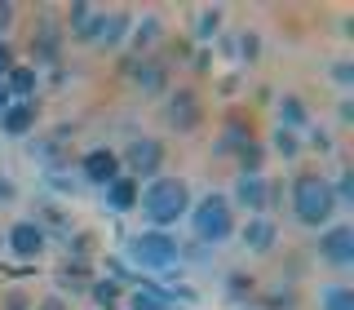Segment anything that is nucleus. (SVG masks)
Wrapping results in <instances>:
<instances>
[{"instance_id": "e433bc0d", "label": "nucleus", "mask_w": 354, "mask_h": 310, "mask_svg": "<svg viewBox=\"0 0 354 310\" xmlns=\"http://www.w3.org/2000/svg\"><path fill=\"white\" fill-rule=\"evenodd\" d=\"M31 310H75V302H71V297H62V293H40Z\"/></svg>"}, {"instance_id": "f03ea898", "label": "nucleus", "mask_w": 354, "mask_h": 310, "mask_svg": "<svg viewBox=\"0 0 354 310\" xmlns=\"http://www.w3.org/2000/svg\"><path fill=\"white\" fill-rule=\"evenodd\" d=\"M288 208H292V221L306 226V230H324L341 217L332 182H328V173H319V169L292 173V182H288Z\"/></svg>"}, {"instance_id": "ea45409f", "label": "nucleus", "mask_w": 354, "mask_h": 310, "mask_svg": "<svg viewBox=\"0 0 354 310\" xmlns=\"http://www.w3.org/2000/svg\"><path fill=\"white\" fill-rule=\"evenodd\" d=\"M14 62H18V53H14V44L9 40H0V80H5L9 71H14Z\"/></svg>"}, {"instance_id": "4be33fe9", "label": "nucleus", "mask_w": 354, "mask_h": 310, "mask_svg": "<svg viewBox=\"0 0 354 310\" xmlns=\"http://www.w3.org/2000/svg\"><path fill=\"white\" fill-rule=\"evenodd\" d=\"M129 31H133V14H129V9H106L102 36H97V44H93V49H106V53H115L120 44L129 40Z\"/></svg>"}, {"instance_id": "79ce46f5", "label": "nucleus", "mask_w": 354, "mask_h": 310, "mask_svg": "<svg viewBox=\"0 0 354 310\" xmlns=\"http://www.w3.org/2000/svg\"><path fill=\"white\" fill-rule=\"evenodd\" d=\"M9 102H14V93H9V89H5V80H0V111H5Z\"/></svg>"}, {"instance_id": "7c9ffc66", "label": "nucleus", "mask_w": 354, "mask_h": 310, "mask_svg": "<svg viewBox=\"0 0 354 310\" xmlns=\"http://www.w3.org/2000/svg\"><path fill=\"white\" fill-rule=\"evenodd\" d=\"M93 248H97L93 230H71V235H66V257H71V262H88Z\"/></svg>"}, {"instance_id": "2f4dec72", "label": "nucleus", "mask_w": 354, "mask_h": 310, "mask_svg": "<svg viewBox=\"0 0 354 310\" xmlns=\"http://www.w3.org/2000/svg\"><path fill=\"white\" fill-rule=\"evenodd\" d=\"M301 142H306V151H315V155H332V151H337V138H332L324 125H310L301 133Z\"/></svg>"}, {"instance_id": "39448f33", "label": "nucleus", "mask_w": 354, "mask_h": 310, "mask_svg": "<svg viewBox=\"0 0 354 310\" xmlns=\"http://www.w3.org/2000/svg\"><path fill=\"white\" fill-rule=\"evenodd\" d=\"M315 257H319V266H328V271H341L346 275L350 266H354V226L350 221H332V226H324V230H315Z\"/></svg>"}, {"instance_id": "f257e3e1", "label": "nucleus", "mask_w": 354, "mask_h": 310, "mask_svg": "<svg viewBox=\"0 0 354 310\" xmlns=\"http://www.w3.org/2000/svg\"><path fill=\"white\" fill-rule=\"evenodd\" d=\"M191 204H195V191L177 173H160L151 182H142V191H138V213L151 230H173L177 221H186Z\"/></svg>"}, {"instance_id": "5701e85b", "label": "nucleus", "mask_w": 354, "mask_h": 310, "mask_svg": "<svg viewBox=\"0 0 354 310\" xmlns=\"http://www.w3.org/2000/svg\"><path fill=\"white\" fill-rule=\"evenodd\" d=\"M88 302H93V310H124V297H129V288L124 284H115V280H106V275H93V284H88Z\"/></svg>"}, {"instance_id": "a211bd4d", "label": "nucleus", "mask_w": 354, "mask_h": 310, "mask_svg": "<svg viewBox=\"0 0 354 310\" xmlns=\"http://www.w3.org/2000/svg\"><path fill=\"white\" fill-rule=\"evenodd\" d=\"M164 40V18L160 14H142V18H133V31H129V49L133 53H142V58H151V49Z\"/></svg>"}, {"instance_id": "37998d69", "label": "nucleus", "mask_w": 354, "mask_h": 310, "mask_svg": "<svg viewBox=\"0 0 354 310\" xmlns=\"http://www.w3.org/2000/svg\"><path fill=\"white\" fill-rule=\"evenodd\" d=\"M0 253H5V235H0Z\"/></svg>"}, {"instance_id": "20e7f679", "label": "nucleus", "mask_w": 354, "mask_h": 310, "mask_svg": "<svg viewBox=\"0 0 354 310\" xmlns=\"http://www.w3.org/2000/svg\"><path fill=\"white\" fill-rule=\"evenodd\" d=\"M186 221H191V239L199 244V248H208V253L221 248V244H230V239H235V226H239V217H235V208H230L226 191L199 195L191 204V213H186Z\"/></svg>"}, {"instance_id": "cd10ccee", "label": "nucleus", "mask_w": 354, "mask_h": 310, "mask_svg": "<svg viewBox=\"0 0 354 310\" xmlns=\"http://www.w3.org/2000/svg\"><path fill=\"white\" fill-rule=\"evenodd\" d=\"M230 302H252V293H257V275L248 271H226V280H221Z\"/></svg>"}, {"instance_id": "dca6fc26", "label": "nucleus", "mask_w": 354, "mask_h": 310, "mask_svg": "<svg viewBox=\"0 0 354 310\" xmlns=\"http://www.w3.org/2000/svg\"><path fill=\"white\" fill-rule=\"evenodd\" d=\"M274 125L292 129V133H306L310 125H315V111H310V102L301 93H279L274 98Z\"/></svg>"}, {"instance_id": "473e14b6", "label": "nucleus", "mask_w": 354, "mask_h": 310, "mask_svg": "<svg viewBox=\"0 0 354 310\" xmlns=\"http://www.w3.org/2000/svg\"><path fill=\"white\" fill-rule=\"evenodd\" d=\"M332 182V195H337V208L346 213V208H354V173L350 169H341L337 177H328Z\"/></svg>"}, {"instance_id": "c85d7f7f", "label": "nucleus", "mask_w": 354, "mask_h": 310, "mask_svg": "<svg viewBox=\"0 0 354 310\" xmlns=\"http://www.w3.org/2000/svg\"><path fill=\"white\" fill-rule=\"evenodd\" d=\"M124 310H177V306L169 302V297H160L155 288H129Z\"/></svg>"}, {"instance_id": "a19ab883", "label": "nucleus", "mask_w": 354, "mask_h": 310, "mask_svg": "<svg viewBox=\"0 0 354 310\" xmlns=\"http://www.w3.org/2000/svg\"><path fill=\"white\" fill-rule=\"evenodd\" d=\"M208 62H213V49H199V53H195V71H199V75H208V71H213Z\"/></svg>"}, {"instance_id": "7ed1b4c3", "label": "nucleus", "mask_w": 354, "mask_h": 310, "mask_svg": "<svg viewBox=\"0 0 354 310\" xmlns=\"http://www.w3.org/2000/svg\"><path fill=\"white\" fill-rule=\"evenodd\" d=\"M124 266L133 275H164L173 266H182V239L173 230H133L124 239Z\"/></svg>"}, {"instance_id": "4468645a", "label": "nucleus", "mask_w": 354, "mask_h": 310, "mask_svg": "<svg viewBox=\"0 0 354 310\" xmlns=\"http://www.w3.org/2000/svg\"><path fill=\"white\" fill-rule=\"evenodd\" d=\"M226 36V9L221 5H199L191 14V40L195 49H213V44Z\"/></svg>"}, {"instance_id": "b1692460", "label": "nucleus", "mask_w": 354, "mask_h": 310, "mask_svg": "<svg viewBox=\"0 0 354 310\" xmlns=\"http://www.w3.org/2000/svg\"><path fill=\"white\" fill-rule=\"evenodd\" d=\"M5 89L14 93V102H36V89H40V66H22V62H14V71L5 75Z\"/></svg>"}, {"instance_id": "c756f323", "label": "nucleus", "mask_w": 354, "mask_h": 310, "mask_svg": "<svg viewBox=\"0 0 354 310\" xmlns=\"http://www.w3.org/2000/svg\"><path fill=\"white\" fill-rule=\"evenodd\" d=\"M235 164H239V177H261V173H266V147L252 138L248 147L235 155Z\"/></svg>"}, {"instance_id": "ddd939ff", "label": "nucleus", "mask_w": 354, "mask_h": 310, "mask_svg": "<svg viewBox=\"0 0 354 310\" xmlns=\"http://www.w3.org/2000/svg\"><path fill=\"white\" fill-rule=\"evenodd\" d=\"M102 22H106V9H97V5H71V9H66V36H71V44H97Z\"/></svg>"}, {"instance_id": "72a5a7b5", "label": "nucleus", "mask_w": 354, "mask_h": 310, "mask_svg": "<svg viewBox=\"0 0 354 310\" xmlns=\"http://www.w3.org/2000/svg\"><path fill=\"white\" fill-rule=\"evenodd\" d=\"M328 80L341 89V93H354V58H337L328 66Z\"/></svg>"}, {"instance_id": "f3484780", "label": "nucleus", "mask_w": 354, "mask_h": 310, "mask_svg": "<svg viewBox=\"0 0 354 310\" xmlns=\"http://www.w3.org/2000/svg\"><path fill=\"white\" fill-rule=\"evenodd\" d=\"M31 221H36V226L44 230V235H71V230H75V221H71V213H66V204H62V199H40V204H36V213H31Z\"/></svg>"}, {"instance_id": "aec40b11", "label": "nucleus", "mask_w": 354, "mask_h": 310, "mask_svg": "<svg viewBox=\"0 0 354 310\" xmlns=\"http://www.w3.org/2000/svg\"><path fill=\"white\" fill-rule=\"evenodd\" d=\"M261 147H266V155H274V160H283V164H301V155H306V142H301V133H292V129H279V125L270 129V138H266Z\"/></svg>"}, {"instance_id": "9d476101", "label": "nucleus", "mask_w": 354, "mask_h": 310, "mask_svg": "<svg viewBox=\"0 0 354 310\" xmlns=\"http://www.w3.org/2000/svg\"><path fill=\"white\" fill-rule=\"evenodd\" d=\"M279 221L274 217H243L239 226H235V239H239V248L243 253H252V257H270L274 248H279Z\"/></svg>"}, {"instance_id": "f704fd0d", "label": "nucleus", "mask_w": 354, "mask_h": 310, "mask_svg": "<svg viewBox=\"0 0 354 310\" xmlns=\"http://www.w3.org/2000/svg\"><path fill=\"white\" fill-rule=\"evenodd\" d=\"M18 199H22L18 177L14 173H0V208H18Z\"/></svg>"}, {"instance_id": "a878e982", "label": "nucleus", "mask_w": 354, "mask_h": 310, "mask_svg": "<svg viewBox=\"0 0 354 310\" xmlns=\"http://www.w3.org/2000/svg\"><path fill=\"white\" fill-rule=\"evenodd\" d=\"M252 142V129L243 125V120H226V129H221V138H217V155H239L243 147Z\"/></svg>"}, {"instance_id": "423d86ee", "label": "nucleus", "mask_w": 354, "mask_h": 310, "mask_svg": "<svg viewBox=\"0 0 354 310\" xmlns=\"http://www.w3.org/2000/svg\"><path fill=\"white\" fill-rule=\"evenodd\" d=\"M226 199H230V208H235V217L239 213L243 217H270V208H274V182L266 173L261 177H239L235 173Z\"/></svg>"}, {"instance_id": "6e6552de", "label": "nucleus", "mask_w": 354, "mask_h": 310, "mask_svg": "<svg viewBox=\"0 0 354 310\" xmlns=\"http://www.w3.org/2000/svg\"><path fill=\"white\" fill-rule=\"evenodd\" d=\"M5 253L14 262H40L44 253H49V235H44L31 217H18V221L5 226Z\"/></svg>"}, {"instance_id": "1a4fd4ad", "label": "nucleus", "mask_w": 354, "mask_h": 310, "mask_svg": "<svg viewBox=\"0 0 354 310\" xmlns=\"http://www.w3.org/2000/svg\"><path fill=\"white\" fill-rule=\"evenodd\" d=\"M120 173H124V169H120V151L115 147H88L80 160H75V177H80L84 186H93V191L111 186Z\"/></svg>"}, {"instance_id": "58836bf2", "label": "nucleus", "mask_w": 354, "mask_h": 310, "mask_svg": "<svg viewBox=\"0 0 354 310\" xmlns=\"http://www.w3.org/2000/svg\"><path fill=\"white\" fill-rule=\"evenodd\" d=\"M14 22H18V9L9 5V0H0V40H9V31H14Z\"/></svg>"}, {"instance_id": "f8f14e48", "label": "nucleus", "mask_w": 354, "mask_h": 310, "mask_svg": "<svg viewBox=\"0 0 354 310\" xmlns=\"http://www.w3.org/2000/svg\"><path fill=\"white\" fill-rule=\"evenodd\" d=\"M36 125H40V107L36 102H9L0 111V138H9V142L36 138Z\"/></svg>"}, {"instance_id": "2eb2a0df", "label": "nucleus", "mask_w": 354, "mask_h": 310, "mask_svg": "<svg viewBox=\"0 0 354 310\" xmlns=\"http://www.w3.org/2000/svg\"><path fill=\"white\" fill-rule=\"evenodd\" d=\"M217 44L235 53V62L243 66V71H252V66L261 62V49H266V40H261L257 27H239V31H230V36H221Z\"/></svg>"}, {"instance_id": "9b49d317", "label": "nucleus", "mask_w": 354, "mask_h": 310, "mask_svg": "<svg viewBox=\"0 0 354 310\" xmlns=\"http://www.w3.org/2000/svg\"><path fill=\"white\" fill-rule=\"evenodd\" d=\"M199 120H204V102H199L195 89H169V102H164V125L177 133H195Z\"/></svg>"}, {"instance_id": "412c9836", "label": "nucleus", "mask_w": 354, "mask_h": 310, "mask_svg": "<svg viewBox=\"0 0 354 310\" xmlns=\"http://www.w3.org/2000/svg\"><path fill=\"white\" fill-rule=\"evenodd\" d=\"M53 280H58V288H53V293H62V297H84L88 293V284H93V271H88V262H71L66 257L62 262V271L53 275Z\"/></svg>"}, {"instance_id": "0eeeda50", "label": "nucleus", "mask_w": 354, "mask_h": 310, "mask_svg": "<svg viewBox=\"0 0 354 310\" xmlns=\"http://www.w3.org/2000/svg\"><path fill=\"white\" fill-rule=\"evenodd\" d=\"M120 169H124L133 182H151V177L164 173V142L160 138H133L124 151H120Z\"/></svg>"}, {"instance_id": "393cba45", "label": "nucleus", "mask_w": 354, "mask_h": 310, "mask_svg": "<svg viewBox=\"0 0 354 310\" xmlns=\"http://www.w3.org/2000/svg\"><path fill=\"white\" fill-rule=\"evenodd\" d=\"M164 80H169V75H164V66L155 58H138V62H133V84H138L142 93H164Z\"/></svg>"}, {"instance_id": "4c0bfd02", "label": "nucleus", "mask_w": 354, "mask_h": 310, "mask_svg": "<svg viewBox=\"0 0 354 310\" xmlns=\"http://www.w3.org/2000/svg\"><path fill=\"white\" fill-rule=\"evenodd\" d=\"M337 125H341V129L354 125V93H341V98H337Z\"/></svg>"}, {"instance_id": "c9c22d12", "label": "nucleus", "mask_w": 354, "mask_h": 310, "mask_svg": "<svg viewBox=\"0 0 354 310\" xmlns=\"http://www.w3.org/2000/svg\"><path fill=\"white\" fill-rule=\"evenodd\" d=\"M36 306V297L27 293V288H9L5 297H0V310H31Z\"/></svg>"}, {"instance_id": "bb28decb", "label": "nucleus", "mask_w": 354, "mask_h": 310, "mask_svg": "<svg viewBox=\"0 0 354 310\" xmlns=\"http://www.w3.org/2000/svg\"><path fill=\"white\" fill-rule=\"evenodd\" d=\"M319 310H354V288L341 284V280L324 284L319 288Z\"/></svg>"}, {"instance_id": "6ab92c4d", "label": "nucleus", "mask_w": 354, "mask_h": 310, "mask_svg": "<svg viewBox=\"0 0 354 310\" xmlns=\"http://www.w3.org/2000/svg\"><path fill=\"white\" fill-rule=\"evenodd\" d=\"M138 191H142V186L133 182L129 173H120L111 186H102V204H106V213H120V217H124V213H138Z\"/></svg>"}]
</instances>
